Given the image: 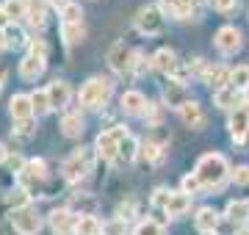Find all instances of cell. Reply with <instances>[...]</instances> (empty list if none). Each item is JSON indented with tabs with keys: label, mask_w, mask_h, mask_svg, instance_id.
Listing matches in <instances>:
<instances>
[{
	"label": "cell",
	"mask_w": 249,
	"mask_h": 235,
	"mask_svg": "<svg viewBox=\"0 0 249 235\" xmlns=\"http://www.w3.org/2000/svg\"><path fill=\"white\" fill-rule=\"evenodd\" d=\"M178 114H180V119H183V125H188L191 130H202V127H205V111L196 105L194 100H191V102H186Z\"/></svg>",
	"instance_id": "obj_16"
},
{
	"label": "cell",
	"mask_w": 249,
	"mask_h": 235,
	"mask_svg": "<svg viewBox=\"0 0 249 235\" xmlns=\"http://www.w3.org/2000/svg\"><path fill=\"white\" fill-rule=\"evenodd\" d=\"M213 45H216V50H219L222 55L238 53V50H241V31L235 25H222L219 31H216Z\"/></svg>",
	"instance_id": "obj_8"
},
{
	"label": "cell",
	"mask_w": 249,
	"mask_h": 235,
	"mask_svg": "<svg viewBox=\"0 0 249 235\" xmlns=\"http://www.w3.org/2000/svg\"><path fill=\"white\" fill-rule=\"evenodd\" d=\"M163 28H166V17H163V11L158 6H144L139 9L136 14V31L144 34V36H158L163 34Z\"/></svg>",
	"instance_id": "obj_5"
},
{
	"label": "cell",
	"mask_w": 249,
	"mask_h": 235,
	"mask_svg": "<svg viewBox=\"0 0 249 235\" xmlns=\"http://www.w3.org/2000/svg\"><path fill=\"white\" fill-rule=\"evenodd\" d=\"M152 67H155L158 72H166V75L178 72V55L172 53L169 47H160L158 53L152 55Z\"/></svg>",
	"instance_id": "obj_22"
},
{
	"label": "cell",
	"mask_w": 249,
	"mask_h": 235,
	"mask_svg": "<svg viewBox=\"0 0 249 235\" xmlns=\"http://www.w3.org/2000/svg\"><path fill=\"white\" fill-rule=\"evenodd\" d=\"M139 150H142V144H139V141H136L133 136H127V138H122V141H119V158H124L127 163L136 161Z\"/></svg>",
	"instance_id": "obj_32"
},
{
	"label": "cell",
	"mask_w": 249,
	"mask_h": 235,
	"mask_svg": "<svg viewBox=\"0 0 249 235\" xmlns=\"http://www.w3.org/2000/svg\"><path fill=\"white\" fill-rule=\"evenodd\" d=\"M11 227L17 230L19 235H36L39 230H42V216L36 213L34 208H19L11 213Z\"/></svg>",
	"instance_id": "obj_6"
},
{
	"label": "cell",
	"mask_w": 249,
	"mask_h": 235,
	"mask_svg": "<svg viewBox=\"0 0 249 235\" xmlns=\"http://www.w3.org/2000/svg\"><path fill=\"white\" fill-rule=\"evenodd\" d=\"M180 188H183V194L194 197V194H199V191H202V183L196 180V174H186V177L180 180Z\"/></svg>",
	"instance_id": "obj_39"
},
{
	"label": "cell",
	"mask_w": 249,
	"mask_h": 235,
	"mask_svg": "<svg viewBox=\"0 0 249 235\" xmlns=\"http://www.w3.org/2000/svg\"><path fill=\"white\" fill-rule=\"evenodd\" d=\"M25 174H31V177H36V180H45V177H47V163L42 161V158L28 161L25 163Z\"/></svg>",
	"instance_id": "obj_37"
},
{
	"label": "cell",
	"mask_w": 249,
	"mask_h": 235,
	"mask_svg": "<svg viewBox=\"0 0 249 235\" xmlns=\"http://www.w3.org/2000/svg\"><path fill=\"white\" fill-rule=\"evenodd\" d=\"M106 61H108V67H111L116 75H127L130 72V64H133V50L124 45V42H116V45L108 47Z\"/></svg>",
	"instance_id": "obj_7"
},
{
	"label": "cell",
	"mask_w": 249,
	"mask_h": 235,
	"mask_svg": "<svg viewBox=\"0 0 249 235\" xmlns=\"http://www.w3.org/2000/svg\"><path fill=\"white\" fill-rule=\"evenodd\" d=\"M194 6H196V0H160L158 9L163 11V17L169 14L175 19H191L194 17Z\"/></svg>",
	"instance_id": "obj_12"
},
{
	"label": "cell",
	"mask_w": 249,
	"mask_h": 235,
	"mask_svg": "<svg viewBox=\"0 0 249 235\" xmlns=\"http://www.w3.org/2000/svg\"><path fill=\"white\" fill-rule=\"evenodd\" d=\"M142 117L147 119V125L150 127H160V108L155 105V102H147V105H144Z\"/></svg>",
	"instance_id": "obj_38"
},
{
	"label": "cell",
	"mask_w": 249,
	"mask_h": 235,
	"mask_svg": "<svg viewBox=\"0 0 249 235\" xmlns=\"http://www.w3.org/2000/svg\"><path fill=\"white\" fill-rule=\"evenodd\" d=\"M169 197H172V191H166V188H158L155 194H152V208H158V210H163L166 208V202H169Z\"/></svg>",
	"instance_id": "obj_42"
},
{
	"label": "cell",
	"mask_w": 249,
	"mask_h": 235,
	"mask_svg": "<svg viewBox=\"0 0 249 235\" xmlns=\"http://www.w3.org/2000/svg\"><path fill=\"white\" fill-rule=\"evenodd\" d=\"M227 221L230 224H247L249 221V202L247 199H235L227 205Z\"/></svg>",
	"instance_id": "obj_25"
},
{
	"label": "cell",
	"mask_w": 249,
	"mask_h": 235,
	"mask_svg": "<svg viewBox=\"0 0 249 235\" xmlns=\"http://www.w3.org/2000/svg\"><path fill=\"white\" fill-rule=\"evenodd\" d=\"M3 19H6V14H3V6H0V25H3Z\"/></svg>",
	"instance_id": "obj_54"
},
{
	"label": "cell",
	"mask_w": 249,
	"mask_h": 235,
	"mask_svg": "<svg viewBox=\"0 0 249 235\" xmlns=\"http://www.w3.org/2000/svg\"><path fill=\"white\" fill-rule=\"evenodd\" d=\"M144 105H147V100H144L142 91H136V89L124 91L122 100H119V108H122L124 114H130V117H142Z\"/></svg>",
	"instance_id": "obj_18"
},
{
	"label": "cell",
	"mask_w": 249,
	"mask_h": 235,
	"mask_svg": "<svg viewBox=\"0 0 249 235\" xmlns=\"http://www.w3.org/2000/svg\"><path fill=\"white\" fill-rule=\"evenodd\" d=\"M3 36H6V47L9 50H17V47H22V45H28V39H25V31L19 25H6L3 28Z\"/></svg>",
	"instance_id": "obj_26"
},
{
	"label": "cell",
	"mask_w": 249,
	"mask_h": 235,
	"mask_svg": "<svg viewBox=\"0 0 249 235\" xmlns=\"http://www.w3.org/2000/svg\"><path fill=\"white\" fill-rule=\"evenodd\" d=\"M14 133L17 136H34L36 133V127H34V119H22V122H17V127H14Z\"/></svg>",
	"instance_id": "obj_43"
},
{
	"label": "cell",
	"mask_w": 249,
	"mask_h": 235,
	"mask_svg": "<svg viewBox=\"0 0 249 235\" xmlns=\"http://www.w3.org/2000/svg\"><path fill=\"white\" fill-rule=\"evenodd\" d=\"M9 111L14 122H22V119H34V108H31V97L28 94H14L9 100Z\"/></svg>",
	"instance_id": "obj_19"
},
{
	"label": "cell",
	"mask_w": 249,
	"mask_h": 235,
	"mask_svg": "<svg viewBox=\"0 0 249 235\" xmlns=\"http://www.w3.org/2000/svg\"><path fill=\"white\" fill-rule=\"evenodd\" d=\"M244 102L249 105V89H244Z\"/></svg>",
	"instance_id": "obj_52"
},
{
	"label": "cell",
	"mask_w": 249,
	"mask_h": 235,
	"mask_svg": "<svg viewBox=\"0 0 249 235\" xmlns=\"http://www.w3.org/2000/svg\"><path fill=\"white\" fill-rule=\"evenodd\" d=\"M124 233H127V221L119 216L103 221V227H100V235H124Z\"/></svg>",
	"instance_id": "obj_33"
},
{
	"label": "cell",
	"mask_w": 249,
	"mask_h": 235,
	"mask_svg": "<svg viewBox=\"0 0 249 235\" xmlns=\"http://www.w3.org/2000/svg\"><path fill=\"white\" fill-rule=\"evenodd\" d=\"M230 86H235V89H249V64H241V67H235V69H230Z\"/></svg>",
	"instance_id": "obj_31"
},
{
	"label": "cell",
	"mask_w": 249,
	"mask_h": 235,
	"mask_svg": "<svg viewBox=\"0 0 249 235\" xmlns=\"http://www.w3.org/2000/svg\"><path fill=\"white\" fill-rule=\"evenodd\" d=\"M152 67V58H144L142 53H133V64H130V72L133 75H142L144 69H150Z\"/></svg>",
	"instance_id": "obj_41"
},
{
	"label": "cell",
	"mask_w": 249,
	"mask_h": 235,
	"mask_svg": "<svg viewBox=\"0 0 249 235\" xmlns=\"http://www.w3.org/2000/svg\"><path fill=\"white\" fill-rule=\"evenodd\" d=\"M227 127H230V136L241 144V141L249 136V108H235L232 111Z\"/></svg>",
	"instance_id": "obj_13"
},
{
	"label": "cell",
	"mask_w": 249,
	"mask_h": 235,
	"mask_svg": "<svg viewBox=\"0 0 249 235\" xmlns=\"http://www.w3.org/2000/svg\"><path fill=\"white\" fill-rule=\"evenodd\" d=\"M188 208H191V197L183 194V191H178V194L172 191V197H169V202H166L163 213L172 216V218H178V216H183V213H188Z\"/></svg>",
	"instance_id": "obj_23"
},
{
	"label": "cell",
	"mask_w": 249,
	"mask_h": 235,
	"mask_svg": "<svg viewBox=\"0 0 249 235\" xmlns=\"http://www.w3.org/2000/svg\"><path fill=\"white\" fill-rule=\"evenodd\" d=\"M50 3H55V6H61V9H64V6H67L70 0H50Z\"/></svg>",
	"instance_id": "obj_50"
},
{
	"label": "cell",
	"mask_w": 249,
	"mask_h": 235,
	"mask_svg": "<svg viewBox=\"0 0 249 235\" xmlns=\"http://www.w3.org/2000/svg\"><path fill=\"white\" fill-rule=\"evenodd\" d=\"M75 224H78V216L70 208H58L50 213V230H53V235H75Z\"/></svg>",
	"instance_id": "obj_9"
},
{
	"label": "cell",
	"mask_w": 249,
	"mask_h": 235,
	"mask_svg": "<svg viewBox=\"0 0 249 235\" xmlns=\"http://www.w3.org/2000/svg\"><path fill=\"white\" fill-rule=\"evenodd\" d=\"M6 158H9V150H6V144H0V163H6Z\"/></svg>",
	"instance_id": "obj_48"
},
{
	"label": "cell",
	"mask_w": 249,
	"mask_h": 235,
	"mask_svg": "<svg viewBox=\"0 0 249 235\" xmlns=\"http://www.w3.org/2000/svg\"><path fill=\"white\" fill-rule=\"evenodd\" d=\"M213 102L224 111H235V108H241V102H244V91L235 89V86H224V89L213 91Z\"/></svg>",
	"instance_id": "obj_14"
},
{
	"label": "cell",
	"mask_w": 249,
	"mask_h": 235,
	"mask_svg": "<svg viewBox=\"0 0 249 235\" xmlns=\"http://www.w3.org/2000/svg\"><path fill=\"white\" fill-rule=\"evenodd\" d=\"M61 22L72 25V22H83V9H80L78 3H67L61 9Z\"/></svg>",
	"instance_id": "obj_35"
},
{
	"label": "cell",
	"mask_w": 249,
	"mask_h": 235,
	"mask_svg": "<svg viewBox=\"0 0 249 235\" xmlns=\"http://www.w3.org/2000/svg\"><path fill=\"white\" fill-rule=\"evenodd\" d=\"M42 72H45V58H42V55H31L28 53L25 58L19 61V75H22L25 81H36Z\"/></svg>",
	"instance_id": "obj_20"
},
{
	"label": "cell",
	"mask_w": 249,
	"mask_h": 235,
	"mask_svg": "<svg viewBox=\"0 0 249 235\" xmlns=\"http://www.w3.org/2000/svg\"><path fill=\"white\" fill-rule=\"evenodd\" d=\"M139 152H142L150 163H158L160 158H163V147H160L158 141H147V144H142V150H139Z\"/></svg>",
	"instance_id": "obj_36"
},
{
	"label": "cell",
	"mask_w": 249,
	"mask_h": 235,
	"mask_svg": "<svg viewBox=\"0 0 249 235\" xmlns=\"http://www.w3.org/2000/svg\"><path fill=\"white\" fill-rule=\"evenodd\" d=\"M31 55H42V58H47L45 42H31Z\"/></svg>",
	"instance_id": "obj_47"
},
{
	"label": "cell",
	"mask_w": 249,
	"mask_h": 235,
	"mask_svg": "<svg viewBox=\"0 0 249 235\" xmlns=\"http://www.w3.org/2000/svg\"><path fill=\"white\" fill-rule=\"evenodd\" d=\"M196 180L202 183V188H216V185H222L227 180V174H230V166L224 161V155L219 152H208L202 155L199 161H196Z\"/></svg>",
	"instance_id": "obj_1"
},
{
	"label": "cell",
	"mask_w": 249,
	"mask_h": 235,
	"mask_svg": "<svg viewBox=\"0 0 249 235\" xmlns=\"http://www.w3.org/2000/svg\"><path fill=\"white\" fill-rule=\"evenodd\" d=\"M202 81L219 91V89H224V86H230V69H227V67H222V64L208 67V69H205V75H202Z\"/></svg>",
	"instance_id": "obj_21"
},
{
	"label": "cell",
	"mask_w": 249,
	"mask_h": 235,
	"mask_svg": "<svg viewBox=\"0 0 249 235\" xmlns=\"http://www.w3.org/2000/svg\"><path fill=\"white\" fill-rule=\"evenodd\" d=\"M133 235H166V227L158 224L155 218H144V221H139Z\"/></svg>",
	"instance_id": "obj_34"
},
{
	"label": "cell",
	"mask_w": 249,
	"mask_h": 235,
	"mask_svg": "<svg viewBox=\"0 0 249 235\" xmlns=\"http://www.w3.org/2000/svg\"><path fill=\"white\" fill-rule=\"evenodd\" d=\"M25 19L39 31L47 22V0H25Z\"/></svg>",
	"instance_id": "obj_15"
},
{
	"label": "cell",
	"mask_w": 249,
	"mask_h": 235,
	"mask_svg": "<svg viewBox=\"0 0 249 235\" xmlns=\"http://www.w3.org/2000/svg\"><path fill=\"white\" fill-rule=\"evenodd\" d=\"M3 81H6V69L0 67V86H3Z\"/></svg>",
	"instance_id": "obj_51"
},
{
	"label": "cell",
	"mask_w": 249,
	"mask_h": 235,
	"mask_svg": "<svg viewBox=\"0 0 249 235\" xmlns=\"http://www.w3.org/2000/svg\"><path fill=\"white\" fill-rule=\"evenodd\" d=\"M6 163H9V166H11V172H14V174H22V172H25V158H19V155H9V158H6Z\"/></svg>",
	"instance_id": "obj_45"
},
{
	"label": "cell",
	"mask_w": 249,
	"mask_h": 235,
	"mask_svg": "<svg viewBox=\"0 0 249 235\" xmlns=\"http://www.w3.org/2000/svg\"><path fill=\"white\" fill-rule=\"evenodd\" d=\"M91 163H94V155L80 147V150H75V152L61 163V172L70 183H78L80 177H86V174L91 172Z\"/></svg>",
	"instance_id": "obj_4"
},
{
	"label": "cell",
	"mask_w": 249,
	"mask_h": 235,
	"mask_svg": "<svg viewBox=\"0 0 249 235\" xmlns=\"http://www.w3.org/2000/svg\"><path fill=\"white\" fill-rule=\"evenodd\" d=\"M0 50H6V36H3V28H0Z\"/></svg>",
	"instance_id": "obj_49"
},
{
	"label": "cell",
	"mask_w": 249,
	"mask_h": 235,
	"mask_svg": "<svg viewBox=\"0 0 249 235\" xmlns=\"http://www.w3.org/2000/svg\"><path fill=\"white\" fill-rule=\"evenodd\" d=\"M163 100H166L169 108L180 111L186 102H191V94H188V89L183 86V81H169L163 86Z\"/></svg>",
	"instance_id": "obj_11"
},
{
	"label": "cell",
	"mask_w": 249,
	"mask_h": 235,
	"mask_svg": "<svg viewBox=\"0 0 249 235\" xmlns=\"http://www.w3.org/2000/svg\"><path fill=\"white\" fill-rule=\"evenodd\" d=\"M100 221L94 216H78V224H75V235H100Z\"/></svg>",
	"instance_id": "obj_30"
},
{
	"label": "cell",
	"mask_w": 249,
	"mask_h": 235,
	"mask_svg": "<svg viewBox=\"0 0 249 235\" xmlns=\"http://www.w3.org/2000/svg\"><path fill=\"white\" fill-rule=\"evenodd\" d=\"M61 36H64L67 45H78V42H83V36H86V28H83V22H72V25L61 22Z\"/></svg>",
	"instance_id": "obj_28"
},
{
	"label": "cell",
	"mask_w": 249,
	"mask_h": 235,
	"mask_svg": "<svg viewBox=\"0 0 249 235\" xmlns=\"http://www.w3.org/2000/svg\"><path fill=\"white\" fill-rule=\"evenodd\" d=\"M47 100H50V111H64L67 105H70L72 100V89L67 81H53L50 86H47Z\"/></svg>",
	"instance_id": "obj_10"
},
{
	"label": "cell",
	"mask_w": 249,
	"mask_h": 235,
	"mask_svg": "<svg viewBox=\"0 0 249 235\" xmlns=\"http://www.w3.org/2000/svg\"><path fill=\"white\" fill-rule=\"evenodd\" d=\"M194 224L199 233H216L219 230V224H222V218H219V213H216L213 208H199L196 210V216H194Z\"/></svg>",
	"instance_id": "obj_17"
},
{
	"label": "cell",
	"mask_w": 249,
	"mask_h": 235,
	"mask_svg": "<svg viewBox=\"0 0 249 235\" xmlns=\"http://www.w3.org/2000/svg\"><path fill=\"white\" fill-rule=\"evenodd\" d=\"M130 133H127V127L124 125H116L111 127V130H103L97 136V141H94V152L103 158V161H114V158H119V141L122 138H127Z\"/></svg>",
	"instance_id": "obj_3"
},
{
	"label": "cell",
	"mask_w": 249,
	"mask_h": 235,
	"mask_svg": "<svg viewBox=\"0 0 249 235\" xmlns=\"http://www.w3.org/2000/svg\"><path fill=\"white\" fill-rule=\"evenodd\" d=\"M83 130H86V125H83V117H80V114H64V119H61V133L64 136L67 138H80Z\"/></svg>",
	"instance_id": "obj_24"
},
{
	"label": "cell",
	"mask_w": 249,
	"mask_h": 235,
	"mask_svg": "<svg viewBox=\"0 0 249 235\" xmlns=\"http://www.w3.org/2000/svg\"><path fill=\"white\" fill-rule=\"evenodd\" d=\"M235 235H249V227H244V230H238Z\"/></svg>",
	"instance_id": "obj_53"
},
{
	"label": "cell",
	"mask_w": 249,
	"mask_h": 235,
	"mask_svg": "<svg viewBox=\"0 0 249 235\" xmlns=\"http://www.w3.org/2000/svg\"><path fill=\"white\" fill-rule=\"evenodd\" d=\"M235 3H238V0H211V6H213L216 11H232Z\"/></svg>",
	"instance_id": "obj_46"
},
{
	"label": "cell",
	"mask_w": 249,
	"mask_h": 235,
	"mask_svg": "<svg viewBox=\"0 0 249 235\" xmlns=\"http://www.w3.org/2000/svg\"><path fill=\"white\" fill-rule=\"evenodd\" d=\"M3 6V14L9 22L17 25L19 19H25V0H6V3H0Z\"/></svg>",
	"instance_id": "obj_27"
},
{
	"label": "cell",
	"mask_w": 249,
	"mask_h": 235,
	"mask_svg": "<svg viewBox=\"0 0 249 235\" xmlns=\"http://www.w3.org/2000/svg\"><path fill=\"white\" fill-rule=\"evenodd\" d=\"M6 205H9V208H14V210L25 208V205H28V194L22 188L11 191V194H6Z\"/></svg>",
	"instance_id": "obj_40"
},
{
	"label": "cell",
	"mask_w": 249,
	"mask_h": 235,
	"mask_svg": "<svg viewBox=\"0 0 249 235\" xmlns=\"http://www.w3.org/2000/svg\"><path fill=\"white\" fill-rule=\"evenodd\" d=\"M31 97V108H34L36 117H45L47 111H50V100H47V89H36L34 94H28Z\"/></svg>",
	"instance_id": "obj_29"
},
{
	"label": "cell",
	"mask_w": 249,
	"mask_h": 235,
	"mask_svg": "<svg viewBox=\"0 0 249 235\" xmlns=\"http://www.w3.org/2000/svg\"><path fill=\"white\" fill-rule=\"evenodd\" d=\"M111 97V81L108 78H89V81L83 83V89L78 94V102L80 108H103Z\"/></svg>",
	"instance_id": "obj_2"
},
{
	"label": "cell",
	"mask_w": 249,
	"mask_h": 235,
	"mask_svg": "<svg viewBox=\"0 0 249 235\" xmlns=\"http://www.w3.org/2000/svg\"><path fill=\"white\" fill-rule=\"evenodd\" d=\"M230 177L235 185H249V166H238L235 172H230Z\"/></svg>",
	"instance_id": "obj_44"
}]
</instances>
